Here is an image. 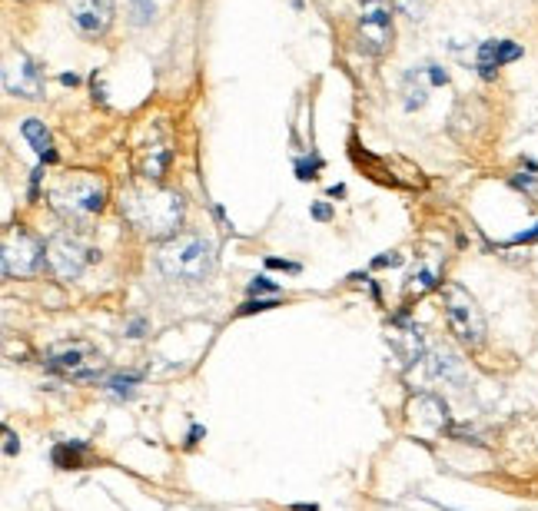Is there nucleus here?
<instances>
[{
    "label": "nucleus",
    "mask_w": 538,
    "mask_h": 511,
    "mask_svg": "<svg viewBox=\"0 0 538 511\" xmlns=\"http://www.w3.org/2000/svg\"><path fill=\"white\" fill-rule=\"evenodd\" d=\"M157 263H160V273L167 279H177V283H200V279L213 273L216 253L206 236L177 233L160 246Z\"/></svg>",
    "instance_id": "obj_1"
},
{
    "label": "nucleus",
    "mask_w": 538,
    "mask_h": 511,
    "mask_svg": "<svg viewBox=\"0 0 538 511\" xmlns=\"http://www.w3.org/2000/svg\"><path fill=\"white\" fill-rule=\"evenodd\" d=\"M120 210L147 236H177V226L183 219V196L170 190H133L120 203Z\"/></svg>",
    "instance_id": "obj_2"
},
{
    "label": "nucleus",
    "mask_w": 538,
    "mask_h": 511,
    "mask_svg": "<svg viewBox=\"0 0 538 511\" xmlns=\"http://www.w3.org/2000/svg\"><path fill=\"white\" fill-rule=\"evenodd\" d=\"M107 190L93 173H70L50 190V206L64 219H87L103 210Z\"/></svg>",
    "instance_id": "obj_3"
},
{
    "label": "nucleus",
    "mask_w": 538,
    "mask_h": 511,
    "mask_svg": "<svg viewBox=\"0 0 538 511\" xmlns=\"http://www.w3.org/2000/svg\"><path fill=\"white\" fill-rule=\"evenodd\" d=\"M446 319L452 336L462 342V346H482L485 342V316L479 309V302L469 296V289H462L459 283L446 286Z\"/></svg>",
    "instance_id": "obj_4"
},
{
    "label": "nucleus",
    "mask_w": 538,
    "mask_h": 511,
    "mask_svg": "<svg viewBox=\"0 0 538 511\" xmlns=\"http://www.w3.org/2000/svg\"><path fill=\"white\" fill-rule=\"evenodd\" d=\"M47 259V246L40 243L34 233L27 229H7L4 233V249H0V266H4V276H34L40 263Z\"/></svg>",
    "instance_id": "obj_5"
},
{
    "label": "nucleus",
    "mask_w": 538,
    "mask_h": 511,
    "mask_svg": "<svg viewBox=\"0 0 538 511\" xmlns=\"http://www.w3.org/2000/svg\"><path fill=\"white\" fill-rule=\"evenodd\" d=\"M47 362L54 372L67 375V379H74V382H93L103 369L100 352L93 349L90 342H80V339H67V342L50 346Z\"/></svg>",
    "instance_id": "obj_6"
},
{
    "label": "nucleus",
    "mask_w": 538,
    "mask_h": 511,
    "mask_svg": "<svg viewBox=\"0 0 538 511\" xmlns=\"http://www.w3.org/2000/svg\"><path fill=\"white\" fill-rule=\"evenodd\" d=\"M359 37L372 54H382L392 44V4L389 0H362L359 7Z\"/></svg>",
    "instance_id": "obj_7"
},
{
    "label": "nucleus",
    "mask_w": 538,
    "mask_h": 511,
    "mask_svg": "<svg viewBox=\"0 0 538 511\" xmlns=\"http://www.w3.org/2000/svg\"><path fill=\"white\" fill-rule=\"evenodd\" d=\"M87 259H90L87 246L70 233H60V236L47 239V266L54 269L57 279H77L80 273H84Z\"/></svg>",
    "instance_id": "obj_8"
},
{
    "label": "nucleus",
    "mask_w": 538,
    "mask_h": 511,
    "mask_svg": "<svg viewBox=\"0 0 538 511\" xmlns=\"http://www.w3.org/2000/svg\"><path fill=\"white\" fill-rule=\"evenodd\" d=\"M67 14L84 37H103L113 24V0H67Z\"/></svg>",
    "instance_id": "obj_9"
},
{
    "label": "nucleus",
    "mask_w": 538,
    "mask_h": 511,
    "mask_svg": "<svg viewBox=\"0 0 538 511\" xmlns=\"http://www.w3.org/2000/svg\"><path fill=\"white\" fill-rule=\"evenodd\" d=\"M4 90L20 100H40L44 97V73H40L34 60L20 54L14 64H7L4 70Z\"/></svg>",
    "instance_id": "obj_10"
},
{
    "label": "nucleus",
    "mask_w": 538,
    "mask_h": 511,
    "mask_svg": "<svg viewBox=\"0 0 538 511\" xmlns=\"http://www.w3.org/2000/svg\"><path fill=\"white\" fill-rule=\"evenodd\" d=\"M439 83H449L446 70L439 67H412L406 73V83H402V93H406V110H416L426 103L429 87H439Z\"/></svg>",
    "instance_id": "obj_11"
},
{
    "label": "nucleus",
    "mask_w": 538,
    "mask_h": 511,
    "mask_svg": "<svg viewBox=\"0 0 538 511\" xmlns=\"http://www.w3.org/2000/svg\"><path fill=\"white\" fill-rule=\"evenodd\" d=\"M522 57V47L512 44V40H485L479 47V70L482 77H495V70H502L505 64H512V60Z\"/></svg>",
    "instance_id": "obj_12"
},
{
    "label": "nucleus",
    "mask_w": 538,
    "mask_h": 511,
    "mask_svg": "<svg viewBox=\"0 0 538 511\" xmlns=\"http://www.w3.org/2000/svg\"><path fill=\"white\" fill-rule=\"evenodd\" d=\"M140 176L143 180H163V173H167V166H170V146L167 140H157V143H147L140 150Z\"/></svg>",
    "instance_id": "obj_13"
},
{
    "label": "nucleus",
    "mask_w": 538,
    "mask_h": 511,
    "mask_svg": "<svg viewBox=\"0 0 538 511\" xmlns=\"http://www.w3.org/2000/svg\"><path fill=\"white\" fill-rule=\"evenodd\" d=\"M392 342H396L399 356L406 365H416L422 359V349H426V339H422L419 326H402L396 336H392Z\"/></svg>",
    "instance_id": "obj_14"
},
{
    "label": "nucleus",
    "mask_w": 538,
    "mask_h": 511,
    "mask_svg": "<svg viewBox=\"0 0 538 511\" xmlns=\"http://www.w3.org/2000/svg\"><path fill=\"white\" fill-rule=\"evenodd\" d=\"M20 133H24V140L34 146V153L40 156V160L54 163L57 153H54V143H50V133L40 120H24V127H20Z\"/></svg>",
    "instance_id": "obj_15"
},
{
    "label": "nucleus",
    "mask_w": 538,
    "mask_h": 511,
    "mask_svg": "<svg viewBox=\"0 0 538 511\" xmlns=\"http://www.w3.org/2000/svg\"><path fill=\"white\" fill-rule=\"evenodd\" d=\"M84 455H87L84 445H57V448H54V462H57L60 468H77Z\"/></svg>",
    "instance_id": "obj_16"
},
{
    "label": "nucleus",
    "mask_w": 538,
    "mask_h": 511,
    "mask_svg": "<svg viewBox=\"0 0 538 511\" xmlns=\"http://www.w3.org/2000/svg\"><path fill=\"white\" fill-rule=\"evenodd\" d=\"M436 283H439L436 269H419V273L409 279V296H422V292L436 289Z\"/></svg>",
    "instance_id": "obj_17"
},
{
    "label": "nucleus",
    "mask_w": 538,
    "mask_h": 511,
    "mask_svg": "<svg viewBox=\"0 0 538 511\" xmlns=\"http://www.w3.org/2000/svg\"><path fill=\"white\" fill-rule=\"evenodd\" d=\"M140 382V375L137 372H127V375H113V379L107 382V389L113 395H130L133 392V385Z\"/></svg>",
    "instance_id": "obj_18"
},
{
    "label": "nucleus",
    "mask_w": 538,
    "mask_h": 511,
    "mask_svg": "<svg viewBox=\"0 0 538 511\" xmlns=\"http://www.w3.org/2000/svg\"><path fill=\"white\" fill-rule=\"evenodd\" d=\"M130 10H133V20H137V24L153 20V0H130Z\"/></svg>",
    "instance_id": "obj_19"
},
{
    "label": "nucleus",
    "mask_w": 538,
    "mask_h": 511,
    "mask_svg": "<svg viewBox=\"0 0 538 511\" xmlns=\"http://www.w3.org/2000/svg\"><path fill=\"white\" fill-rule=\"evenodd\" d=\"M426 4H429V0H399V7L406 10V14H409L412 20H416V17L422 14V7H426Z\"/></svg>",
    "instance_id": "obj_20"
},
{
    "label": "nucleus",
    "mask_w": 538,
    "mask_h": 511,
    "mask_svg": "<svg viewBox=\"0 0 538 511\" xmlns=\"http://www.w3.org/2000/svg\"><path fill=\"white\" fill-rule=\"evenodd\" d=\"M273 289H276V286H273V283H269V279H263V276H260V279H256V283L250 286V292H253V296H256V292H273Z\"/></svg>",
    "instance_id": "obj_21"
},
{
    "label": "nucleus",
    "mask_w": 538,
    "mask_h": 511,
    "mask_svg": "<svg viewBox=\"0 0 538 511\" xmlns=\"http://www.w3.org/2000/svg\"><path fill=\"white\" fill-rule=\"evenodd\" d=\"M266 266H269V269H289V273H299L296 263H279V259H266Z\"/></svg>",
    "instance_id": "obj_22"
},
{
    "label": "nucleus",
    "mask_w": 538,
    "mask_h": 511,
    "mask_svg": "<svg viewBox=\"0 0 538 511\" xmlns=\"http://www.w3.org/2000/svg\"><path fill=\"white\" fill-rule=\"evenodd\" d=\"M402 263V256H396V253H389V256H379L376 259V266H399Z\"/></svg>",
    "instance_id": "obj_23"
},
{
    "label": "nucleus",
    "mask_w": 538,
    "mask_h": 511,
    "mask_svg": "<svg viewBox=\"0 0 538 511\" xmlns=\"http://www.w3.org/2000/svg\"><path fill=\"white\" fill-rule=\"evenodd\" d=\"M4 438H7L4 452H7V455H14V452H17V438H14V432H10V429H4Z\"/></svg>",
    "instance_id": "obj_24"
},
{
    "label": "nucleus",
    "mask_w": 538,
    "mask_h": 511,
    "mask_svg": "<svg viewBox=\"0 0 538 511\" xmlns=\"http://www.w3.org/2000/svg\"><path fill=\"white\" fill-rule=\"evenodd\" d=\"M269 306H273V299H269V302H250V306H243V312H263Z\"/></svg>",
    "instance_id": "obj_25"
},
{
    "label": "nucleus",
    "mask_w": 538,
    "mask_h": 511,
    "mask_svg": "<svg viewBox=\"0 0 538 511\" xmlns=\"http://www.w3.org/2000/svg\"><path fill=\"white\" fill-rule=\"evenodd\" d=\"M535 239H538V226L532 229V233H522L519 239H515V243H535Z\"/></svg>",
    "instance_id": "obj_26"
},
{
    "label": "nucleus",
    "mask_w": 538,
    "mask_h": 511,
    "mask_svg": "<svg viewBox=\"0 0 538 511\" xmlns=\"http://www.w3.org/2000/svg\"><path fill=\"white\" fill-rule=\"evenodd\" d=\"M313 216H316V219H329V206H323V203L313 206Z\"/></svg>",
    "instance_id": "obj_27"
},
{
    "label": "nucleus",
    "mask_w": 538,
    "mask_h": 511,
    "mask_svg": "<svg viewBox=\"0 0 538 511\" xmlns=\"http://www.w3.org/2000/svg\"><path fill=\"white\" fill-rule=\"evenodd\" d=\"M203 435V429H200V425H196V429L190 432V445H196V438H200Z\"/></svg>",
    "instance_id": "obj_28"
},
{
    "label": "nucleus",
    "mask_w": 538,
    "mask_h": 511,
    "mask_svg": "<svg viewBox=\"0 0 538 511\" xmlns=\"http://www.w3.org/2000/svg\"><path fill=\"white\" fill-rule=\"evenodd\" d=\"M296 511H316L313 505H296Z\"/></svg>",
    "instance_id": "obj_29"
}]
</instances>
